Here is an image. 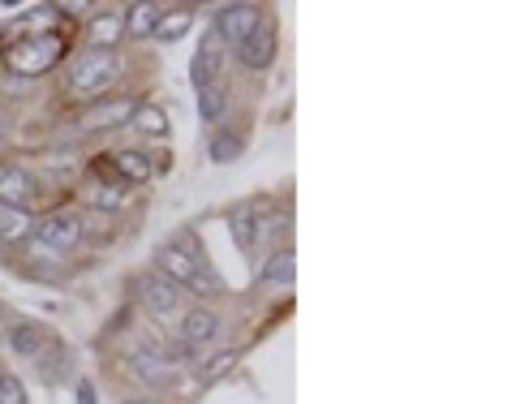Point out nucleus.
Masks as SVG:
<instances>
[{
    "label": "nucleus",
    "instance_id": "1",
    "mask_svg": "<svg viewBox=\"0 0 516 404\" xmlns=\"http://www.w3.org/2000/svg\"><path fill=\"white\" fill-rule=\"evenodd\" d=\"M61 9H35L26 18L0 22V56L18 78H39L65 56Z\"/></svg>",
    "mask_w": 516,
    "mask_h": 404
},
{
    "label": "nucleus",
    "instance_id": "2",
    "mask_svg": "<svg viewBox=\"0 0 516 404\" xmlns=\"http://www.w3.org/2000/svg\"><path fill=\"white\" fill-rule=\"evenodd\" d=\"M155 271L168 276L172 284L190 288V293H198V297H215V293H220V276L207 267L203 245H198L194 233H172L160 250H155Z\"/></svg>",
    "mask_w": 516,
    "mask_h": 404
},
{
    "label": "nucleus",
    "instance_id": "3",
    "mask_svg": "<svg viewBox=\"0 0 516 404\" xmlns=\"http://www.w3.org/2000/svg\"><path fill=\"white\" fill-rule=\"evenodd\" d=\"M117 74H121V56L117 52L86 48V52H78V61L69 65V91L95 104V99H108V86L117 82Z\"/></svg>",
    "mask_w": 516,
    "mask_h": 404
},
{
    "label": "nucleus",
    "instance_id": "4",
    "mask_svg": "<svg viewBox=\"0 0 516 404\" xmlns=\"http://www.w3.org/2000/svg\"><path fill=\"white\" fill-rule=\"evenodd\" d=\"M35 241L43 245V250H52V254L74 250V245L82 241V220L78 215H69V211L43 215V220H35Z\"/></svg>",
    "mask_w": 516,
    "mask_h": 404
},
{
    "label": "nucleus",
    "instance_id": "5",
    "mask_svg": "<svg viewBox=\"0 0 516 404\" xmlns=\"http://www.w3.org/2000/svg\"><path fill=\"white\" fill-rule=\"evenodd\" d=\"M134 99L125 95H108V99H95V104H86V112L78 117V129H86V134H104V129L112 125H125L129 117H134Z\"/></svg>",
    "mask_w": 516,
    "mask_h": 404
},
{
    "label": "nucleus",
    "instance_id": "6",
    "mask_svg": "<svg viewBox=\"0 0 516 404\" xmlns=\"http://www.w3.org/2000/svg\"><path fill=\"white\" fill-rule=\"evenodd\" d=\"M237 56H241L246 69H267L271 61H276V22H271L267 13H263V22L237 43Z\"/></svg>",
    "mask_w": 516,
    "mask_h": 404
},
{
    "label": "nucleus",
    "instance_id": "7",
    "mask_svg": "<svg viewBox=\"0 0 516 404\" xmlns=\"http://www.w3.org/2000/svg\"><path fill=\"white\" fill-rule=\"evenodd\" d=\"M258 22H263V9L258 5H224L220 13H215V39H224V43L237 48Z\"/></svg>",
    "mask_w": 516,
    "mask_h": 404
},
{
    "label": "nucleus",
    "instance_id": "8",
    "mask_svg": "<svg viewBox=\"0 0 516 404\" xmlns=\"http://www.w3.org/2000/svg\"><path fill=\"white\" fill-rule=\"evenodd\" d=\"M138 297H142V306H147L151 314H172V310L181 306L185 288L172 284L168 276H160V271H151V276L138 280Z\"/></svg>",
    "mask_w": 516,
    "mask_h": 404
},
{
    "label": "nucleus",
    "instance_id": "9",
    "mask_svg": "<svg viewBox=\"0 0 516 404\" xmlns=\"http://www.w3.org/2000/svg\"><path fill=\"white\" fill-rule=\"evenodd\" d=\"M35 198V177L18 164H0V202L5 207H26Z\"/></svg>",
    "mask_w": 516,
    "mask_h": 404
},
{
    "label": "nucleus",
    "instance_id": "10",
    "mask_svg": "<svg viewBox=\"0 0 516 404\" xmlns=\"http://www.w3.org/2000/svg\"><path fill=\"white\" fill-rule=\"evenodd\" d=\"M220 39L207 35L203 43H198V52H194V61H190V82H194V91H203V86L211 82H220Z\"/></svg>",
    "mask_w": 516,
    "mask_h": 404
},
{
    "label": "nucleus",
    "instance_id": "11",
    "mask_svg": "<svg viewBox=\"0 0 516 404\" xmlns=\"http://www.w3.org/2000/svg\"><path fill=\"white\" fill-rule=\"evenodd\" d=\"M121 35H125V13H99V18H91V26H86V48L117 52Z\"/></svg>",
    "mask_w": 516,
    "mask_h": 404
},
{
    "label": "nucleus",
    "instance_id": "12",
    "mask_svg": "<svg viewBox=\"0 0 516 404\" xmlns=\"http://www.w3.org/2000/svg\"><path fill=\"white\" fill-rule=\"evenodd\" d=\"M177 336H181L185 349H198V344H211L215 336H220V319H215L211 310H190V314H185V319H181Z\"/></svg>",
    "mask_w": 516,
    "mask_h": 404
},
{
    "label": "nucleus",
    "instance_id": "13",
    "mask_svg": "<svg viewBox=\"0 0 516 404\" xmlns=\"http://www.w3.org/2000/svg\"><path fill=\"white\" fill-rule=\"evenodd\" d=\"M129 370H134L147 387H168L172 379H177V366H172L164 353H134V362H129Z\"/></svg>",
    "mask_w": 516,
    "mask_h": 404
},
{
    "label": "nucleus",
    "instance_id": "14",
    "mask_svg": "<svg viewBox=\"0 0 516 404\" xmlns=\"http://www.w3.org/2000/svg\"><path fill=\"white\" fill-rule=\"evenodd\" d=\"M35 237V215L26 207H5L0 202V241L5 245H22Z\"/></svg>",
    "mask_w": 516,
    "mask_h": 404
},
{
    "label": "nucleus",
    "instance_id": "15",
    "mask_svg": "<svg viewBox=\"0 0 516 404\" xmlns=\"http://www.w3.org/2000/svg\"><path fill=\"white\" fill-rule=\"evenodd\" d=\"M9 344H13V353H18V357H43V353L52 349L48 327H39V323H31V319H22L18 327H13Z\"/></svg>",
    "mask_w": 516,
    "mask_h": 404
},
{
    "label": "nucleus",
    "instance_id": "16",
    "mask_svg": "<svg viewBox=\"0 0 516 404\" xmlns=\"http://www.w3.org/2000/svg\"><path fill=\"white\" fill-rule=\"evenodd\" d=\"M108 160L112 168H117V177L129 181V185H142V181H151V155H142V151H108Z\"/></svg>",
    "mask_w": 516,
    "mask_h": 404
},
{
    "label": "nucleus",
    "instance_id": "17",
    "mask_svg": "<svg viewBox=\"0 0 516 404\" xmlns=\"http://www.w3.org/2000/svg\"><path fill=\"white\" fill-rule=\"evenodd\" d=\"M228 228H233V241L250 254L258 245V207H250V202H246V207H233V211H228Z\"/></svg>",
    "mask_w": 516,
    "mask_h": 404
},
{
    "label": "nucleus",
    "instance_id": "18",
    "mask_svg": "<svg viewBox=\"0 0 516 404\" xmlns=\"http://www.w3.org/2000/svg\"><path fill=\"white\" fill-rule=\"evenodd\" d=\"M190 22H194V9H168V13H160V22H155V39H164V43H172V39H181L185 31H190Z\"/></svg>",
    "mask_w": 516,
    "mask_h": 404
},
{
    "label": "nucleus",
    "instance_id": "19",
    "mask_svg": "<svg viewBox=\"0 0 516 404\" xmlns=\"http://www.w3.org/2000/svg\"><path fill=\"white\" fill-rule=\"evenodd\" d=\"M293 276H297L293 250H276L263 263V271H258V280H263V284H293Z\"/></svg>",
    "mask_w": 516,
    "mask_h": 404
},
{
    "label": "nucleus",
    "instance_id": "20",
    "mask_svg": "<svg viewBox=\"0 0 516 404\" xmlns=\"http://www.w3.org/2000/svg\"><path fill=\"white\" fill-rule=\"evenodd\" d=\"M129 125H134L138 134H147V138H164L168 134V117H164V108H155V104H138L134 117H129Z\"/></svg>",
    "mask_w": 516,
    "mask_h": 404
},
{
    "label": "nucleus",
    "instance_id": "21",
    "mask_svg": "<svg viewBox=\"0 0 516 404\" xmlns=\"http://www.w3.org/2000/svg\"><path fill=\"white\" fill-rule=\"evenodd\" d=\"M224 104H228V91H224V78L211 82L198 91V112H203V121H220L224 117Z\"/></svg>",
    "mask_w": 516,
    "mask_h": 404
},
{
    "label": "nucleus",
    "instance_id": "22",
    "mask_svg": "<svg viewBox=\"0 0 516 404\" xmlns=\"http://www.w3.org/2000/svg\"><path fill=\"white\" fill-rule=\"evenodd\" d=\"M155 22H160V9L155 5H129L125 9V31L129 35H151Z\"/></svg>",
    "mask_w": 516,
    "mask_h": 404
},
{
    "label": "nucleus",
    "instance_id": "23",
    "mask_svg": "<svg viewBox=\"0 0 516 404\" xmlns=\"http://www.w3.org/2000/svg\"><path fill=\"white\" fill-rule=\"evenodd\" d=\"M86 198H91V207H99V211H117V207H125V202H129V190H125V185L104 181V185H95Z\"/></svg>",
    "mask_w": 516,
    "mask_h": 404
},
{
    "label": "nucleus",
    "instance_id": "24",
    "mask_svg": "<svg viewBox=\"0 0 516 404\" xmlns=\"http://www.w3.org/2000/svg\"><path fill=\"white\" fill-rule=\"evenodd\" d=\"M237 362H241V349H224V353H215V357H207V362L198 366V379H203V383H215L220 374H228Z\"/></svg>",
    "mask_w": 516,
    "mask_h": 404
},
{
    "label": "nucleus",
    "instance_id": "25",
    "mask_svg": "<svg viewBox=\"0 0 516 404\" xmlns=\"http://www.w3.org/2000/svg\"><path fill=\"white\" fill-rule=\"evenodd\" d=\"M237 155H241V138L228 134V129H220V134L211 138V160L215 164H228V160H237Z\"/></svg>",
    "mask_w": 516,
    "mask_h": 404
},
{
    "label": "nucleus",
    "instance_id": "26",
    "mask_svg": "<svg viewBox=\"0 0 516 404\" xmlns=\"http://www.w3.org/2000/svg\"><path fill=\"white\" fill-rule=\"evenodd\" d=\"M0 404H26V387L13 374H0Z\"/></svg>",
    "mask_w": 516,
    "mask_h": 404
},
{
    "label": "nucleus",
    "instance_id": "27",
    "mask_svg": "<svg viewBox=\"0 0 516 404\" xmlns=\"http://www.w3.org/2000/svg\"><path fill=\"white\" fill-rule=\"evenodd\" d=\"M78 404H99V400H95V387H91V383H78Z\"/></svg>",
    "mask_w": 516,
    "mask_h": 404
},
{
    "label": "nucleus",
    "instance_id": "28",
    "mask_svg": "<svg viewBox=\"0 0 516 404\" xmlns=\"http://www.w3.org/2000/svg\"><path fill=\"white\" fill-rule=\"evenodd\" d=\"M5 121H9V117H5V104H0V138H5Z\"/></svg>",
    "mask_w": 516,
    "mask_h": 404
},
{
    "label": "nucleus",
    "instance_id": "29",
    "mask_svg": "<svg viewBox=\"0 0 516 404\" xmlns=\"http://www.w3.org/2000/svg\"><path fill=\"white\" fill-rule=\"evenodd\" d=\"M125 404H155V400H125Z\"/></svg>",
    "mask_w": 516,
    "mask_h": 404
},
{
    "label": "nucleus",
    "instance_id": "30",
    "mask_svg": "<svg viewBox=\"0 0 516 404\" xmlns=\"http://www.w3.org/2000/svg\"><path fill=\"white\" fill-rule=\"evenodd\" d=\"M0 314H5V310H0Z\"/></svg>",
    "mask_w": 516,
    "mask_h": 404
}]
</instances>
